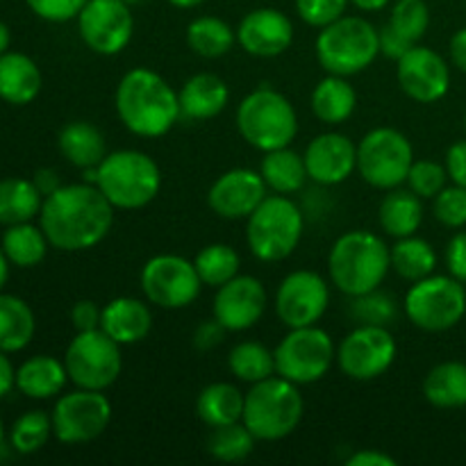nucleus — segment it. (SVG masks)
I'll return each instance as SVG.
<instances>
[{
	"label": "nucleus",
	"mask_w": 466,
	"mask_h": 466,
	"mask_svg": "<svg viewBox=\"0 0 466 466\" xmlns=\"http://www.w3.org/2000/svg\"><path fill=\"white\" fill-rule=\"evenodd\" d=\"M114 205L91 182L62 185L46 196L39 226L50 246L62 253L91 250L107 239L114 226Z\"/></svg>",
	"instance_id": "nucleus-1"
},
{
	"label": "nucleus",
	"mask_w": 466,
	"mask_h": 466,
	"mask_svg": "<svg viewBox=\"0 0 466 466\" xmlns=\"http://www.w3.org/2000/svg\"><path fill=\"white\" fill-rule=\"evenodd\" d=\"M114 109L123 127L144 139L168 135L182 118L180 94L167 77L146 66L130 68L118 80Z\"/></svg>",
	"instance_id": "nucleus-2"
},
{
	"label": "nucleus",
	"mask_w": 466,
	"mask_h": 466,
	"mask_svg": "<svg viewBox=\"0 0 466 466\" xmlns=\"http://www.w3.org/2000/svg\"><path fill=\"white\" fill-rule=\"evenodd\" d=\"M391 271L390 246L371 230H349L335 239L328 253V278L335 289L355 299L378 289Z\"/></svg>",
	"instance_id": "nucleus-3"
},
{
	"label": "nucleus",
	"mask_w": 466,
	"mask_h": 466,
	"mask_svg": "<svg viewBox=\"0 0 466 466\" xmlns=\"http://www.w3.org/2000/svg\"><path fill=\"white\" fill-rule=\"evenodd\" d=\"M96 187L114 209L137 212L148 208L162 191V168L144 150H112L96 167Z\"/></svg>",
	"instance_id": "nucleus-4"
},
{
	"label": "nucleus",
	"mask_w": 466,
	"mask_h": 466,
	"mask_svg": "<svg viewBox=\"0 0 466 466\" xmlns=\"http://www.w3.org/2000/svg\"><path fill=\"white\" fill-rule=\"evenodd\" d=\"M237 130L259 153L287 148L299 135V114L291 100L273 86H258L237 105Z\"/></svg>",
	"instance_id": "nucleus-5"
},
{
	"label": "nucleus",
	"mask_w": 466,
	"mask_h": 466,
	"mask_svg": "<svg viewBox=\"0 0 466 466\" xmlns=\"http://www.w3.org/2000/svg\"><path fill=\"white\" fill-rule=\"evenodd\" d=\"M319 66L330 76H358L380 55V27L362 16H349L321 27L314 41Z\"/></svg>",
	"instance_id": "nucleus-6"
},
{
	"label": "nucleus",
	"mask_w": 466,
	"mask_h": 466,
	"mask_svg": "<svg viewBox=\"0 0 466 466\" xmlns=\"http://www.w3.org/2000/svg\"><path fill=\"white\" fill-rule=\"evenodd\" d=\"M305 235V214L291 196L268 194L246 218V244L259 262H285Z\"/></svg>",
	"instance_id": "nucleus-7"
},
{
	"label": "nucleus",
	"mask_w": 466,
	"mask_h": 466,
	"mask_svg": "<svg viewBox=\"0 0 466 466\" xmlns=\"http://www.w3.org/2000/svg\"><path fill=\"white\" fill-rule=\"evenodd\" d=\"M305 414V399L299 385L276 376L250 385L244 400L246 423L258 441H280L300 426Z\"/></svg>",
	"instance_id": "nucleus-8"
},
{
	"label": "nucleus",
	"mask_w": 466,
	"mask_h": 466,
	"mask_svg": "<svg viewBox=\"0 0 466 466\" xmlns=\"http://www.w3.org/2000/svg\"><path fill=\"white\" fill-rule=\"evenodd\" d=\"M403 312L423 332H446L466 314V285L453 276H432L412 282L403 299Z\"/></svg>",
	"instance_id": "nucleus-9"
},
{
	"label": "nucleus",
	"mask_w": 466,
	"mask_h": 466,
	"mask_svg": "<svg viewBox=\"0 0 466 466\" xmlns=\"http://www.w3.org/2000/svg\"><path fill=\"white\" fill-rule=\"evenodd\" d=\"M276 373L294 385H314L323 380L337 362V346L332 337L319 326L289 328L278 341Z\"/></svg>",
	"instance_id": "nucleus-10"
},
{
	"label": "nucleus",
	"mask_w": 466,
	"mask_h": 466,
	"mask_svg": "<svg viewBox=\"0 0 466 466\" xmlns=\"http://www.w3.org/2000/svg\"><path fill=\"white\" fill-rule=\"evenodd\" d=\"M414 159L412 141L396 127H373L358 144V173L373 189L403 187Z\"/></svg>",
	"instance_id": "nucleus-11"
},
{
	"label": "nucleus",
	"mask_w": 466,
	"mask_h": 466,
	"mask_svg": "<svg viewBox=\"0 0 466 466\" xmlns=\"http://www.w3.org/2000/svg\"><path fill=\"white\" fill-rule=\"evenodd\" d=\"M123 346L100 328L76 332L64 353L68 380L80 390L107 391L123 371Z\"/></svg>",
	"instance_id": "nucleus-12"
},
{
	"label": "nucleus",
	"mask_w": 466,
	"mask_h": 466,
	"mask_svg": "<svg viewBox=\"0 0 466 466\" xmlns=\"http://www.w3.org/2000/svg\"><path fill=\"white\" fill-rule=\"evenodd\" d=\"M141 291L148 303L162 309H185L196 303L203 289L194 259L180 255H155L144 264L139 276Z\"/></svg>",
	"instance_id": "nucleus-13"
},
{
	"label": "nucleus",
	"mask_w": 466,
	"mask_h": 466,
	"mask_svg": "<svg viewBox=\"0 0 466 466\" xmlns=\"http://www.w3.org/2000/svg\"><path fill=\"white\" fill-rule=\"evenodd\" d=\"M53 435L62 444H89L98 440L112 421V403L105 391L80 390L76 387L68 394L55 400Z\"/></svg>",
	"instance_id": "nucleus-14"
},
{
	"label": "nucleus",
	"mask_w": 466,
	"mask_h": 466,
	"mask_svg": "<svg viewBox=\"0 0 466 466\" xmlns=\"http://www.w3.org/2000/svg\"><path fill=\"white\" fill-rule=\"evenodd\" d=\"M396 355L399 344L390 328L360 323L337 346V367L350 380L371 382L390 371Z\"/></svg>",
	"instance_id": "nucleus-15"
},
{
	"label": "nucleus",
	"mask_w": 466,
	"mask_h": 466,
	"mask_svg": "<svg viewBox=\"0 0 466 466\" xmlns=\"http://www.w3.org/2000/svg\"><path fill=\"white\" fill-rule=\"evenodd\" d=\"M76 21L82 44L103 57L121 55L135 35V16L123 0H86Z\"/></svg>",
	"instance_id": "nucleus-16"
},
{
	"label": "nucleus",
	"mask_w": 466,
	"mask_h": 466,
	"mask_svg": "<svg viewBox=\"0 0 466 466\" xmlns=\"http://www.w3.org/2000/svg\"><path fill=\"white\" fill-rule=\"evenodd\" d=\"M330 305V285L317 271L299 268L282 278L278 285L273 308L276 317L287 328L319 326Z\"/></svg>",
	"instance_id": "nucleus-17"
},
{
	"label": "nucleus",
	"mask_w": 466,
	"mask_h": 466,
	"mask_svg": "<svg viewBox=\"0 0 466 466\" xmlns=\"http://www.w3.org/2000/svg\"><path fill=\"white\" fill-rule=\"evenodd\" d=\"M396 66V77L408 98L421 105H435L451 89V64L437 50L417 44Z\"/></svg>",
	"instance_id": "nucleus-18"
},
{
	"label": "nucleus",
	"mask_w": 466,
	"mask_h": 466,
	"mask_svg": "<svg viewBox=\"0 0 466 466\" xmlns=\"http://www.w3.org/2000/svg\"><path fill=\"white\" fill-rule=\"evenodd\" d=\"M268 308V294L255 276H235L221 285L212 300V317L228 332H246L258 326Z\"/></svg>",
	"instance_id": "nucleus-19"
},
{
	"label": "nucleus",
	"mask_w": 466,
	"mask_h": 466,
	"mask_svg": "<svg viewBox=\"0 0 466 466\" xmlns=\"http://www.w3.org/2000/svg\"><path fill=\"white\" fill-rule=\"evenodd\" d=\"M268 196L262 173L253 168H230L212 182L208 205L217 217L226 221H246Z\"/></svg>",
	"instance_id": "nucleus-20"
},
{
	"label": "nucleus",
	"mask_w": 466,
	"mask_h": 466,
	"mask_svg": "<svg viewBox=\"0 0 466 466\" xmlns=\"http://www.w3.org/2000/svg\"><path fill=\"white\" fill-rule=\"evenodd\" d=\"M294 44V23L276 7H258L237 25V46L259 59L280 57Z\"/></svg>",
	"instance_id": "nucleus-21"
},
{
	"label": "nucleus",
	"mask_w": 466,
	"mask_h": 466,
	"mask_svg": "<svg viewBox=\"0 0 466 466\" xmlns=\"http://www.w3.org/2000/svg\"><path fill=\"white\" fill-rule=\"evenodd\" d=\"M309 180L321 187H337L358 171V144L341 132H321L303 153Z\"/></svg>",
	"instance_id": "nucleus-22"
},
{
	"label": "nucleus",
	"mask_w": 466,
	"mask_h": 466,
	"mask_svg": "<svg viewBox=\"0 0 466 466\" xmlns=\"http://www.w3.org/2000/svg\"><path fill=\"white\" fill-rule=\"evenodd\" d=\"M153 314L148 303L132 296H118L103 308L100 330L107 332L121 346H135L150 335Z\"/></svg>",
	"instance_id": "nucleus-23"
},
{
	"label": "nucleus",
	"mask_w": 466,
	"mask_h": 466,
	"mask_svg": "<svg viewBox=\"0 0 466 466\" xmlns=\"http://www.w3.org/2000/svg\"><path fill=\"white\" fill-rule=\"evenodd\" d=\"M180 109L187 121H212L230 103V86L217 73H196L180 86Z\"/></svg>",
	"instance_id": "nucleus-24"
},
{
	"label": "nucleus",
	"mask_w": 466,
	"mask_h": 466,
	"mask_svg": "<svg viewBox=\"0 0 466 466\" xmlns=\"http://www.w3.org/2000/svg\"><path fill=\"white\" fill-rule=\"evenodd\" d=\"M44 86V76L35 59L25 53L7 50L0 55V100L9 105L35 103Z\"/></svg>",
	"instance_id": "nucleus-25"
},
{
	"label": "nucleus",
	"mask_w": 466,
	"mask_h": 466,
	"mask_svg": "<svg viewBox=\"0 0 466 466\" xmlns=\"http://www.w3.org/2000/svg\"><path fill=\"white\" fill-rule=\"evenodd\" d=\"M309 107H312L317 121H321L323 126H344L358 109V91L350 85L349 77L328 73L312 89Z\"/></svg>",
	"instance_id": "nucleus-26"
},
{
	"label": "nucleus",
	"mask_w": 466,
	"mask_h": 466,
	"mask_svg": "<svg viewBox=\"0 0 466 466\" xmlns=\"http://www.w3.org/2000/svg\"><path fill=\"white\" fill-rule=\"evenodd\" d=\"M66 382L71 380L64 360L53 355H35L16 369V390L32 400L57 399Z\"/></svg>",
	"instance_id": "nucleus-27"
},
{
	"label": "nucleus",
	"mask_w": 466,
	"mask_h": 466,
	"mask_svg": "<svg viewBox=\"0 0 466 466\" xmlns=\"http://www.w3.org/2000/svg\"><path fill=\"white\" fill-rule=\"evenodd\" d=\"M57 148L62 157L80 171L96 168L109 153L105 135L89 121L66 123L57 135Z\"/></svg>",
	"instance_id": "nucleus-28"
},
{
	"label": "nucleus",
	"mask_w": 466,
	"mask_h": 466,
	"mask_svg": "<svg viewBox=\"0 0 466 466\" xmlns=\"http://www.w3.org/2000/svg\"><path fill=\"white\" fill-rule=\"evenodd\" d=\"M378 223L382 232L394 239L417 235L423 223V198H419L408 187L390 189L378 208Z\"/></svg>",
	"instance_id": "nucleus-29"
},
{
	"label": "nucleus",
	"mask_w": 466,
	"mask_h": 466,
	"mask_svg": "<svg viewBox=\"0 0 466 466\" xmlns=\"http://www.w3.org/2000/svg\"><path fill=\"white\" fill-rule=\"evenodd\" d=\"M246 394L232 382H212L196 399V417L208 428L230 426L244 417Z\"/></svg>",
	"instance_id": "nucleus-30"
},
{
	"label": "nucleus",
	"mask_w": 466,
	"mask_h": 466,
	"mask_svg": "<svg viewBox=\"0 0 466 466\" xmlns=\"http://www.w3.org/2000/svg\"><path fill=\"white\" fill-rule=\"evenodd\" d=\"M259 173H262L268 191L282 196L299 194L309 180L303 155L296 153L291 146L264 153L262 164H259Z\"/></svg>",
	"instance_id": "nucleus-31"
},
{
	"label": "nucleus",
	"mask_w": 466,
	"mask_h": 466,
	"mask_svg": "<svg viewBox=\"0 0 466 466\" xmlns=\"http://www.w3.org/2000/svg\"><path fill=\"white\" fill-rule=\"evenodd\" d=\"M423 396L437 410L466 408V364L441 362L423 378Z\"/></svg>",
	"instance_id": "nucleus-32"
},
{
	"label": "nucleus",
	"mask_w": 466,
	"mask_h": 466,
	"mask_svg": "<svg viewBox=\"0 0 466 466\" xmlns=\"http://www.w3.org/2000/svg\"><path fill=\"white\" fill-rule=\"evenodd\" d=\"M36 319L30 305L14 294L0 291V350L18 353L35 339Z\"/></svg>",
	"instance_id": "nucleus-33"
},
{
	"label": "nucleus",
	"mask_w": 466,
	"mask_h": 466,
	"mask_svg": "<svg viewBox=\"0 0 466 466\" xmlns=\"http://www.w3.org/2000/svg\"><path fill=\"white\" fill-rule=\"evenodd\" d=\"M44 196L36 185L25 177H3L0 180V226H16L39 218Z\"/></svg>",
	"instance_id": "nucleus-34"
},
{
	"label": "nucleus",
	"mask_w": 466,
	"mask_h": 466,
	"mask_svg": "<svg viewBox=\"0 0 466 466\" xmlns=\"http://www.w3.org/2000/svg\"><path fill=\"white\" fill-rule=\"evenodd\" d=\"M5 255L9 262L18 268H32L39 267L46 259L50 248V241L41 226H35L32 221L16 223V226H7L0 239Z\"/></svg>",
	"instance_id": "nucleus-35"
},
{
	"label": "nucleus",
	"mask_w": 466,
	"mask_h": 466,
	"mask_svg": "<svg viewBox=\"0 0 466 466\" xmlns=\"http://www.w3.org/2000/svg\"><path fill=\"white\" fill-rule=\"evenodd\" d=\"M237 44V30L218 16H198L187 25V46L203 59H218Z\"/></svg>",
	"instance_id": "nucleus-36"
},
{
	"label": "nucleus",
	"mask_w": 466,
	"mask_h": 466,
	"mask_svg": "<svg viewBox=\"0 0 466 466\" xmlns=\"http://www.w3.org/2000/svg\"><path fill=\"white\" fill-rule=\"evenodd\" d=\"M391 255V271L408 280L410 285L423 278L432 276L437 267V253L428 239L419 235L403 237L396 239L394 246H390Z\"/></svg>",
	"instance_id": "nucleus-37"
},
{
	"label": "nucleus",
	"mask_w": 466,
	"mask_h": 466,
	"mask_svg": "<svg viewBox=\"0 0 466 466\" xmlns=\"http://www.w3.org/2000/svg\"><path fill=\"white\" fill-rule=\"evenodd\" d=\"M228 369L241 382H262L276 376V355L271 349L253 339L239 341L228 353Z\"/></svg>",
	"instance_id": "nucleus-38"
},
{
	"label": "nucleus",
	"mask_w": 466,
	"mask_h": 466,
	"mask_svg": "<svg viewBox=\"0 0 466 466\" xmlns=\"http://www.w3.org/2000/svg\"><path fill=\"white\" fill-rule=\"evenodd\" d=\"M194 267L205 287L218 289L228 280L239 276L241 258L230 244H209L198 250V255L194 258Z\"/></svg>",
	"instance_id": "nucleus-39"
},
{
	"label": "nucleus",
	"mask_w": 466,
	"mask_h": 466,
	"mask_svg": "<svg viewBox=\"0 0 466 466\" xmlns=\"http://www.w3.org/2000/svg\"><path fill=\"white\" fill-rule=\"evenodd\" d=\"M255 444L258 440L253 432L244 421H237L230 426L212 428L208 437V453L218 462H244L248 455H253Z\"/></svg>",
	"instance_id": "nucleus-40"
},
{
	"label": "nucleus",
	"mask_w": 466,
	"mask_h": 466,
	"mask_svg": "<svg viewBox=\"0 0 466 466\" xmlns=\"http://www.w3.org/2000/svg\"><path fill=\"white\" fill-rule=\"evenodd\" d=\"M53 437V417L44 410H30L21 414L9 428V444L16 453H39Z\"/></svg>",
	"instance_id": "nucleus-41"
},
{
	"label": "nucleus",
	"mask_w": 466,
	"mask_h": 466,
	"mask_svg": "<svg viewBox=\"0 0 466 466\" xmlns=\"http://www.w3.org/2000/svg\"><path fill=\"white\" fill-rule=\"evenodd\" d=\"M385 25H390L410 46H417L431 27V9L426 0H396Z\"/></svg>",
	"instance_id": "nucleus-42"
},
{
	"label": "nucleus",
	"mask_w": 466,
	"mask_h": 466,
	"mask_svg": "<svg viewBox=\"0 0 466 466\" xmlns=\"http://www.w3.org/2000/svg\"><path fill=\"white\" fill-rule=\"evenodd\" d=\"M350 314L358 323L387 328L399 317V303H396L394 296L378 287V289L350 299Z\"/></svg>",
	"instance_id": "nucleus-43"
},
{
	"label": "nucleus",
	"mask_w": 466,
	"mask_h": 466,
	"mask_svg": "<svg viewBox=\"0 0 466 466\" xmlns=\"http://www.w3.org/2000/svg\"><path fill=\"white\" fill-rule=\"evenodd\" d=\"M410 191L423 200H432L446 185H449V173H446L444 164L435 162V159H414L412 168L405 180Z\"/></svg>",
	"instance_id": "nucleus-44"
},
{
	"label": "nucleus",
	"mask_w": 466,
	"mask_h": 466,
	"mask_svg": "<svg viewBox=\"0 0 466 466\" xmlns=\"http://www.w3.org/2000/svg\"><path fill=\"white\" fill-rule=\"evenodd\" d=\"M432 214L437 221L451 230L466 228V189L460 185H446L432 198Z\"/></svg>",
	"instance_id": "nucleus-45"
},
{
	"label": "nucleus",
	"mask_w": 466,
	"mask_h": 466,
	"mask_svg": "<svg viewBox=\"0 0 466 466\" xmlns=\"http://www.w3.org/2000/svg\"><path fill=\"white\" fill-rule=\"evenodd\" d=\"M349 5L350 0H296V14L309 27L321 30V27L330 25L332 21L344 16Z\"/></svg>",
	"instance_id": "nucleus-46"
},
{
	"label": "nucleus",
	"mask_w": 466,
	"mask_h": 466,
	"mask_svg": "<svg viewBox=\"0 0 466 466\" xmlns=\"http://www.w3.org/2000/svg\"><path fill=\"white\" fill-rule=\"evenodd\" d=\"M30 12L46 23L76 21L86 0H25Z\"/></svg>",
	"instance_id": "nucleus-47"
},
{
	"label": "nucleus",
	"mask_w": 466,
	"mask_h": 466,
	"mask_svg": "<svg viewBox=\"0 0 466 466\" xmlns=\"http://www.w3.org/2000/svg\"><path fill=\"white\" fill-rule=\"evenodd\" d=\"M444 262H446V271L449 276H453L455 280H460L462 285H466V230L455 232L453 237L446 244V253H444Z\"/></svg>",
	"instance_id": "nucleus-48"
},
{
	"label": "nucleus",
	"mask_w": 466,
	"mask_h": 466,
	"mask_svg": "<svg viewBox=\"0 0 466 466\" xmlns=\"http://www.w3.org/2000/svg\"><path fill=\"white\" fill-rule=\"evenodd\" d=\"M228 330L221 326V323L217 321V319H205L203 323H198L194 330V337H191V341H194V349L196 350H203V353H208V350H214L217 346L223 344V339H226Z\"/></svg>",
	"instance_id": "nucleus-49"
},
{
	"label": "nucleus",
	"mask_w": 466,
	"mask_h": 466,
	"mask_svg": "<svg viewBox=\"0 0 466 466\" xmlns=\"http://www.w3.org/2000/svg\"><path fill=\"white\" fill-rule=\"evenodd\" d=\"M100 317H103V308H98L94 300H77L71 308V323L76 328V332L100 328Z\"/></svg>",
	"instance_id": "nucleus-50"
},
{
	"label": "nucleus",
	"mask_w": 466,
	"mask_h": 466,
	"mask_svg": "<svg viewBox=\"0 0 466 466\" xmlns=\"http://www.w3.org/2000/svg\"><path fill=\"white\" fill-rule=\"evenodd\" d=\"M446 173H449V180L453 185H460L466 189V139L455 141L453 146H449L444 157Z\"/></svg>",
	"instance_id": "nucleus-51"
},
{
	"label": "nucleus",
	"mask_w": 466,
	"mask_h": 466,
	"mask_svg": "<svg viewBox=\"0 0 466 466\" xmlns=\"http://www.w3.org/2000/svg\"><path fill=\"white\" fill-rule=\"evenodd\" d=\"M410 48H414V46H410L408 41L400 39V36L396 35L390 25L380 27V53L385 55V57L399 62V59L403 57Z\"/></svg>",
	"instance_id": "nucleus-52"
},
{
	"label": "nucleus",
	"mask_w": 466,
	"mask_h": 466,
	"mask_svg": "<svg viewBox=\"0 0 466 466\" xmlns=\"http://www.w3.org/2000/svg\"><path fill=\"white\" fill-rule=\"evenodd\" d=\"M346 466H399V462H396V458L387 455L385 451L364 449L355 451V453L346 460Z\"/></svg>",
	"instance_id": "nucleus-53"
},
{
	"label": "nucleus",
	"mask_w": 466,
	"mask_h": 466,
	"mask_svg": "<svg viewBox=\"0 0 466 466\" xmlns=\"http://www.w3.org/2000/svg\"><path fill=\"white\" fill-rule=\"evenodd\" d=\"M449 55L453 66L458 68V71L466 73V27H460V30L451 36Z\"/></svg>",
	"instance_id": "nucleus-54"
},
{
	"label": "nucleus",
	"mask_w": 466,
	"mask_h": 466,
	"mask_svg": "<svg viewBox=\"0 0 466 466\" xmlns=\"http://www.w3.org/2000/svg\"><path fill=\"white\" fill-rule=\"evenodd\" d=\"M7 355L9 353L0 350V399H5L16 387V369L9 362Z\"/></svg>",
	"instance_id": "nucleus-55"
},
{
	"label": "nucleus",
	"mask_w": 466,
	"mask_h": 466,
	"mask_svg": "<svg viewBox=\"0 0 466 466\" xmlns=\"http://www.w3.org/2000/svg\"><path fill=\"white\" fill-rule=\"evenodd\" d=\"M32 182H35L36 189L41 191V196H44V198L62 187L57 171H53V168H39V171L35 173V177H32Z\"/></svg>",
	"instance_id": "nucleus-56"
},
{
	"label": "nucleus",
	"mask_w": 466,
	"mask_h": 466,
	"mask_svg": "<svg viewBox=\"0 0 466 466\" xmlns=\"http://www.w3.org/2000/svg\"><path fill=\"white\" fill-rule=\"evenodd\" d=\"M390 3L391 0H350V5H355L360 12H367V14L380 12V9H385Z\"/></svg>",
	"instance_id": "nucleus-57"
},
{
	"label": "nucleus",
	"mask_w": 466,
	"mask_h": 466,
	"mask_svg": "<svg viewBox=\"0 0 466 466\" xmlns=\"http://www.w3.org/2000/svg\"><path fill=\"white\" fill-rule=\"evenodd\" d=\"M9 267H12V262L7 259V255H5L3 246H0V291L5 289V285H7L9 280Z\"/></svg>",
	"instance_id": "nucleus-58"
},
{
	"label": "nucleus",
	"mask_w": 466,
	"mask_h": 466,
	"mask_svg": "<svg viewBox=\"0 0 466 466\" xmlns=\"http://www.w3.org/2000/svg\"><path fill=\"white\" fill-rule=\"evenodd\" d=\"M9 44H12V32H9L7 23L0 21V55L7 53Z\"/></svg>",
	"instance_id": "nucleus-59"
},
{
	"label": "nucleus",
	"mask_w": 466,
	"mask_h": 466,
	"mask_svg": "<svg viewBox=\"0 0 466 466\" xmlns=\"http://www.w3.org/2000/svg\"><path fill=\"white\" fill-rule=\"evenodd\" d=\"M168 5H173V7L177 9H194L198 7V5H203L205 0H167Z\"/></svg>",
	"instance_id": "nucleus-60"
},
{
	"label": "nucleus",
	"mask_w": 466,
	"mask_h": 466,
	"mask_svg": "<svg viewBox=\"0 0 466 466\" xmlns=\"http://www.w3.org/2000/svg\"><path fill=\"white\" fill-rule=\"evenodd\" d=\"M5 440V423H3V417H0V444H3Z\"/></svg>",
	"instance_id": "nucleus-61"
},
{
	"label": "nucleus",
	"mask_w": 466,
	"mask_h": 466,
	"mask_svg": "<svg viewBox=\"0 0 466 466\" xmlns=\"http://www.w3.org/2000/svg\"><path fill=\"white\" fill-rule=\"evenodd\" d=\"M123 3H127L132 7V5H139V3H144V0H123Z\"/></svg>",
	"instance_id": "nucleus-62"
},
{
	"label": "nucleus",
	"mask_w": 466,
	"mask_h": 466,
	"mask_svg": "<svg viewBox=\"0 0 466 466\" xmlns=\"http://www.w3.org/2000/svg\"><path fill=\"white\" fill-rule=\"evenodd\" d=\"M464 135H466V114H464Z\"/></svg>",
	"instance_id": "nucleus-63"
}]
</instances>
